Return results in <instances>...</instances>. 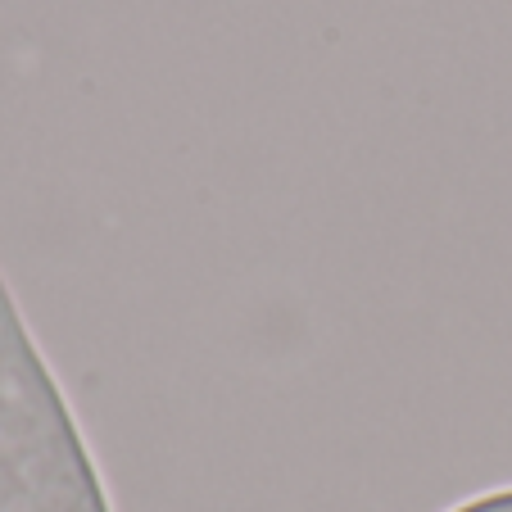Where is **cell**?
Returning <instances> with one entry per match:
<instances>
[{
	"label": "cell",
	"instance_id": "6da1fadb",
	"mask_svg": "<svg viewBox=\"0 0 512 512\" xmlns=\"http://www.w3.org/2000/svg\"><path fill=\"white\" fill-rule=\"evenodd\" d=\"M0 512H114L78 417L0 277Z\"/></svg>",
	"mask_w": 512,
	"mask_h": 512
},
{
	"label": "cell",
	"instance_id": "7a4b0ae2",
	"mask_svg": "<svg viewBox=\"0 0 512 512\" xmlns=\"http://www.w3.org/2000/svg\"><path fill=\"white\" fill-rule=\"evenodd\" d=\"M449 512H512V490H490V494H476V499L458 503Z\"/></svg>",
	"mask_w": 512,
	"mask_h": 512
}]
</instances>
